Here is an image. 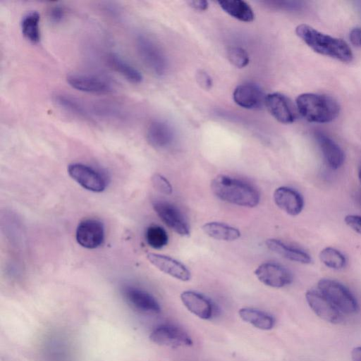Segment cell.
<instances>
[{
    "label": "cell",
    "mask_w": 361,
    "mask_h": 361,
    "mask_svg": "<svg viewBox=\"0 0 361 361\" xmlns=\"http://www.w3.org/2000/svg\"><path fill=\"white\" fill-rule=\"evenodd\" d=\"M53 100L58 106L78 117L90 119L92 116L90 109L82 102L71 95L56 93L54 95Z\"/></svg>",
    "instance_id": "7402d4cb"
},
{
    "label": "cell",
    "mask_w": 361,
    "mask_h": 361,
    "mask_svg": "<svg viewBox=\"0 0 361 361\" xmlns=\"http://www.w3.org/2000/svg\"><path fill=\"white\" fill-rule=\"evenodd\" d=\"M344 221L354 231L361 234V216L348 214L345 216Z\"/></svg>",
    "instance_id": "d6a6232c"
},
{
    "label": "cell",
    "mask_w": 361,
    "mask_h": 361,
    "mask_svg": "<svg viewBox=\"0 0 361 361\" xmlns=\"http://www.w3.org/2000/svg\"><path fill=\"white\" fill-rule=\"evenodd\" d=\"M316 138L328 166L332 169L341 167L345 159L344 152L341 147L323 133H317Z\"/></svg>",
    "instance_id": "d6986e66"
},
{
    "label": "cell",
    "mask_w": 361,
    "mask_h": 361,
    "mask_svg": "<svg viewBox=\"0 0 361 361\" xmlns=\"http://www.w3.org/2000/svg\"><path fill=\"white\" fill-rule=\"evenodd\" d=\"M40 16L37 11H32L26 13L20 22V28L24 37L32 44L40 41Z\"/></svg>",
    "instance_id": "4316f807"
},
{
    "label": "cell",
    "mask_w": 361,
    "mask_h": 361,
    "mask_svg": "<svg viewBox=\"0 0 361 361\" xmlns=\"http://www.w3.org/2000/svg\"><path fill=\"white\" fill-rule=\"evenodd\" d=\"M109 66L117 73L133 84H139L142 80L141 73L122 56L111 53L107 56Z\"/></svg>",
    "instance_id": "cb8c5ba5"
},
{
    "label": "cell",
    "mask_w": 361,
    "mask_h": 361,
    "mask_svg": "<svg viewBox=\"0 0 361 361\" xmlns=\"http://www.w3.org/2000/svg\"><path fill=\"white\" fill-rule=\"evenodd\" d=\"M66 81L71 87L83 92L107 94L113 91L112 84L106 78L92 74H69Z\"/></svg>",
    "instance_id": "52a82bcc"
},
{
    "label": "cell",
    "mask_w": 361,
    "mask_h": 361,
    "mask_svg": "<svg viewBox=\"0 0 361 361\" xmlns=\"http://www.w3.org/2000/svg\"><path fill=\"white\" fill-rule=\"evenodd\" d=\"M319 259L325 266L336 270L343 269L347 263L344 255L331 247L324 248L319 253Z\"/></svg>",
    "instance_id": "83f0119b"
},
{
    "label": "cell",
    "mask_w": 361,
    "mask_h": 361,
    "mask_svg": "<svg viewBox=\"0 0 361 361\" xmlns=\"http://www.w3.org/2000/svg\"><path fill=\"white\" fill-rule=\"evenodd\" d=\"M202 228L208 236L219 240L233 241L240 236L238 228L221 222H207Z\"/></svg>",
    "instance_id": "d4e9b609"
},
{
    "label": "cell",
    "mask_w": 361,
    "mask_h": 361,
    "mask_svg": "<svg viewBox=\"0 0 361 361\" xmlns=\"http://www.w3.org/2000/svg\"><path fill=\"white\" fill-rule=\"evenodd\" d=\"M358 178H359V180L361 183V168L360 169L359 172H358Z\"/></svg>",
    "instance_id": "74e56055"
},
{
    "label": "cell",
    "mask_w": 361,
    "mask_h": 361,
    "mask_svg": "<svg viewBox=\"0 0 361 361\" xmlns=\"http://www.w3.org/2000/svg\"><path fill=\"white\" fill-rule=\"evenodd\" d=\"M188 4L192 8L200 11H204L207 10L209 6L208 1L204 0L189 1Z\"/></svg>",
    "instance_id": "d590c367"
},
{
    "label": "cell",
    "mask_w": 361,
    "mask_h": 361,
    "mask_svg": "<svg viewBox=\"0 0 361 361\" xmlns=\"http://www.w3.org/2000/svg\"><path fill=\"white\" fill-rule=\"evenodd\" d=\"M75 238L78 243L87 249L99 247L104 240V228L103 224L95 219H87L78 224Z\"/></svg>",
    "instance_id": "30bf717a"
},
{
    "label": "cell",
    "mask_w": 361,
    "mask_h": 361,
    "mask_svg": "<svg viewBox=\"0 0 361 361\" xmlns=\"http://www.w3.org/2000/svg\"><path fill=\"white\" fill-rule=\"evenodd\" d=\"M295 103L298 112L311 123L331 122L340 112L337 101L328 95L303 93L298 96Z\"/></svg>",
    "instance_id": "3957f363"
},
{
    "label": "cell",
    "mask_w": 361,
    "mask_h": 361,
    "mask_svg": "<svg viewBox=\"0 0 361 361\" xmlns=\"http://www.w3.org/2000/svg\"><path fill=\"white\" fill-rule=\"evenodd\" d=\"M228 59L231 63L238 68L247 66L250 61L247 52L239 47H233L228 49Z\"/></svg>",
    "instance_id": "f546056e"
},
{
    "label": "cell",
    "mask_w": 361,
    "mask_h": 361,
    "mask_svg": "<svg viewBox=\"0 0 361 361\" xmlns=\"http://www.w3.org/2000/svg\"><path fill=\"white\" fill-rule=\"evenodd\" d=\"M306 300L312 311L321 319L332 324L343 321L341 312L319 290H309L305 293Z\"/></svg>",
    "instance_id": "ba28073f"
},
{
    "label": "cell",
    "mask_w": 361,
    "mask_h": 361,
    "mask_svg": "<svg viewBox=\"0 0 361 361\" xmlns=\"http://www.w3.org/2000/svg\"><path fill=\"white\" fill-rule=\"evenodd\" d=\"M275 204L291 216L299 214L304 207L302 196L297 190L286 186L276 188L273 194Z\"/></svg>",
    "instance_id": "e0dca14e"
},
{
    "label": "cell",
    "mask_w": 361,
    "mask_h": 361,
    "mask_svg": "<svg viewBox=\"0 0 361 361\" xmlns=\"http://www.w3.org/2000/svg\"><path fill=\"white\" fill-rule=\"evenodd\" d=\"M136 47L141 59L149 68L157 75H161L164 72V57L153 41L146 36L139 35L136 39Z\"/></svg>",
    "instance_id": "7c38bea8"
},
{
    "label": "cell",
    "mask_w": 361,
    "mask_h": 361,
    "mask_svg": "<svg viewBox=\"0 0 361 361\" xmlns=\"http://www.w3.org/2000/svg\"><path fill=\"white\" fill-rule=\"evenodd\" d=\"M221 8L231 16L243 22H252L255 15L250 5L242 0L219 1Z\"/></svg>",
    "instance_id": "484cf974"
},
{
    "label": "cell",
    "mask_w": 361,
    "mask_h": 361,
    "mask_svg": "<svg viewBox=\"0 0 361 361\" xmlns=\"http://www.w3.org/2000/svg\"><path fill=\"white\" fill-rule=\"evenodd\" d=\"M213 193L222 201L242 207H256L260 200L258 191L240 180L219 175L211 182Z\"/></svg>",
    "instance_id": "7a4b0ae2"
},
{
    "label": "cell",
    "mask_w": 361,
    "mask_h": 361,
    "mask_svg": "<svg viewBox=\"0 0 361 361\" xmlns=\"http://www.w3.org/2000/svg\"><path fill=\"white\" fill-rule=\"evenodd\" d=\"M319 290L343 314H354L359 311L357 301L350 290L340 282L322 279L319 281Z\"/></svg>",
    "instance_id": "277c9868"
},
{
    "label": "cell",
    "mask_w": 361,
    "mask_h": 361,
    "mask_svg": "<svg viewBox=\"0 0 361 361\" xmlns=\"http://www.w3.org/2000/svg\"><path fill=\"white\" fill-rule=\"evenodd\" d=\"M196 80L201 87L204 90H209L212 87V79L204 71H199L196 74Z\"/></svg>",
    "instance_id": "836d02e7"
},
{
    "label": "cell",
    "mask_w": 361,
    "mask_h": 361,
    "mask_svg": "<svg viewBox=\"0 0 361 361\" xmlns=\"http://www.w3.org/2000/svg\"><path fill=\"white\" fill-rule=\"evenodd\" d=\"M180 300L189 312L202 319H209L214 313V306L212 301L204 295L185 290L180 294Z\"/></svg>",
    "instance_id": "2e32d148"
},
{
    "label": "cell",
    "mask_w": 361,
    "mask_h": 361,
    "mask_svg": "<svg viewBox=\"0 0 361 361\" xmlns=\"http://www.w3.org/2000/svg\"><path fill=\"white\" fill-rule=\"evenodd\" d=\"M147 140L154 147L166 148L173 140V132L166 122L156 120L149 123L147 129Z\"/></svg>",
    "instance_id": "ffe728a7"
},
{
    "label": "cell",
    "mask_w": 361,
    "mask_h": 361,
    "mask_svg": "<svg viewBox=\"0 0 361 361\" xmlns=\"http://www.w3.org/2000/svg\"><path fill=\"white\" fill-rule=\"evenodd\" d=\"M265 243L269 250L287 259L302 264L312 262L311 256L305 251L288 245L278 239L269 238Z\"/></svg>",
    "instance_id": "44dd1931"
},
{
    "label": "cell",
    "mask_w": 361,
    "mask_h": 361,
    "mask_svg": "<svg viewBox=\"0 0 361 361\" xmlns=\"http://www.w3.org/2000/svg\"><path fill=\"white\" fill-rule=\"evenodd\" d=\"M69 176L83 188L101 192L106 187L104 176L94 168L81 163H73L68 166Z\"/></svg>",
    "instance_id": "5b68a950"
},
{
    "label": "cell",
    "mask_w": 361,
    "mask_h": 361,
    "mask_svg": "<svg viewBox=\"0 0 361 361\" xmlns=\"http://www.w3.org/2000/svg\"><path fill=\"white\" fill-rule=\"evenodd\" d=\"M152 183L154 188L159 192L165 195H171L172 193L173 188L171 183L161 174H154L152 177Z\"/></svg>",
    "instance_id": "4dcf8cb0"
},
{
    "label": "cell",
    "mask_w": 361,
    "mask_h": 361,
    "mask_svg": "<svg viewBox=\"0 0 361 361\" xmlns=\"http://www.w3.org/2000/svg\"><path fill=\"white\" fill-rule=\"evenodd\" d=\"M238 314L242 320L261 330L273 329L276 322L271 314L254 308H241Z\"/></svg>",
    "instance_id": "603a6c76"
},
{
    "label": "cell",
    "mask_w": 361,
    "mask_h": 361,
    "mask_svg": "<svg viewBox=\"0 0 361 361\" xmlns=\"http://www.w3.org/2000/svg\"><path fill=\"white\" fill-rule=\"evenodd\" d=\"M65 16V9L61 5H55L49 11L48 17L52 23H60Z\"/></svg>",
    "instance_id": "1f68e13d"
},
{
    "label": "cell",
    "mask_w": 361,
    "mask_h": 361,
    "mask_svg": "<svg viewBox=\"0 0 361 361\" xmlns=\"http://www.w3.org/2000/svg\"><path fill=\"white\" fill-rule=\"evenodd\" d=\"M147 244L152 248L161 249L168 243L169 237L166 231L161 226L152 225L145 232Z\"/></svg>",
    "instance_id": "f1b7e54d"
},
{
    "label": "cell",
    "mask_w": 361,
    "mask_h": 361,
    "mask_svg": "<svg viewBox=\"0 0 361 361\" xmlns=\"http://www.w3.org/2000/svg\"><path fill=\"white\" fill-rule=\"evenodd\" d=\"M149 339L154 343L172 348L190 346L192 341L181 328L172 324H162L150 334Z\"/></svg>",
    "instance_id": "8992f818"
},
{
    "label": "cell",
    "mask_w": 361,
    "mask_h": 361,
    "mask_svg": "<svg viewBox=\"0 0 361 361\" xmlns=\"http://www.w3.org/2000/svg\"><path fill=\"white\" fill-rule=\"evenodd\" d=\"M296 35L314 51L342 62H350L353 54L349 45L342 39L324 34L307 24L295 28Z\"/></svg>",
    "instance_id": "6da1fadb"
},
{
    "label": "cell",
    "mask_w": 361,
    "mask_h": 361,
    "mask_svg": "<svg viewBox=\"0 0 361 361\" xmlns=\"http://www.w3.org/2000/svg\"><path fill=\"white\" fill-rule=\"evenodd\" d=\"M123 295L128 304L139 312L147 314L161 312V307L155 298L140 288L126 286L123 289Z\"/></svg>",
    "instance_id": "5bb4252c"
},
{
    "label": "cell",
    "mask_w": 361,
    "mask_h": 361,
    "mask_svg": "<svg viewBox=\"0 0 361 361\" xmlns=\"http://www.w3.org/2000/svg\"><path fill=\"white\" fill-rule=\"evenodd\" d=\"M147 258L149 262L161 271L182 281H188L191 278L189 269L179 261L163 255L148 253Z\"/></svg>",
    "instance_id": "9a60e30c"
},
{
    "label": "cell",
    "mask_w": 361,
    "mask_h": 361,
    "mask_svg": "<svg viewBox=\"0 0 361 361\" xmlns=\"http://www.w3.org/2000/svg\"><path fill=\"white\" fill-rule=\"evenodd\" d=\"M264 105L271 116L284 124L293 123L297 114L294 105L285 95L274 92L266 95Z\"/></svg>",
    "instance_id": "4fadbf2b"
},
{
    "label": "cell",
    "mask_w": 361,
    "mask_h": 361,
    "mask_svg": "<svg viewBox=\"0 0 361 361\" xmlns=\"http://www.w3.org/2000/svg\"><path fill=\"white\" fill-rule=\"evenodd\" d=\"M258 280L267 286L282 288L291 283L293 275L283 266L274 262L260 264L255 271Z\"/></svg>",
    "instance_id": "9c48e42d"
},
{
    "label": "cell",
    "mask_w": 361,
    "mask_h": 361,
    "mask_svg": "<svg viewBox=\"0 0 361 361\" xmlns=\"http://www.w3.org/2000/svg\"><path fill=\"white\" fill-rule=\"evenodd\" d=\"M353 361H361V346L355 348L351 353Z\"/></svg>",
    "instance_id": "8d00e7d4"
},
{
    "label": "cell",
    "mask_w": 361,
    "mask_h": 361,
    "mask_svg": "<svg viewBox=\"0 0 361 361\" xmlns=\"http://www.w3.org/2000/svg\"><path fill=\"white\" fill-rule=\"evenodd\" d=\"M153 208L161 220L181 236L190 234V227L181 213L173 204L165 201H154Z\"/></svg>",
    "instance_id": "8fae6325"
},
{
    "label": "cell",
    "mask_w": 361,
    "mask_h": 361,
    "mask_svg": "<svg viewBox=\"0 0 361 361\" xmlns=\"http://www.w3.org/2000/svg\"><path fill=\"white\" fill-rule=\"evenodd\" d=\"M265 97L261 88L252 83L238 85L233 91L235 104L245 109H257L264 104Z\"/></svg>",
    "instance_id": "ac0fdd59"
},
{
    "label": "cell",
    "mask_w": 361,
    "mask_h": 361,
    "mask_svg": "<svg viewBox=\"0 0 361 361\" xmlns=\"http://www.w3.org/2000/svg\"><path fill=\"white\" fill-rule=\"evenodd\" d=\"M349 38L352 44L361 47V27L353 28L350 32Z\"/></svg>",
    "instance_id": "e575fe53"
}]
</instances>
